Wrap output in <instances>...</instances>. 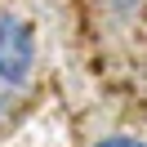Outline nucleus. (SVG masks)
<instances>
[{
  "label": "nucleus",
  "mask_w": 147,
  "mask_h": 147,
  "mask_svg": "<svg viewBox=\"0 0 147 147\" xmlns=\"http://www.w3.org/2000/svg\"><path fill=\"white\" fill-rule=\"evenodd\" d=\"M36 63V31L13 13H0V80L22 85Z\"/></svg>",
  "instance_id": "nucleus-1"
},
{
  "label": "nucleus",
  "mask_w": 147,
  "mask_h": 147,
  "mask_svg": "<svg viewBox=\"0 0 147 147\" xmlns=\"http://www.w3.org/2000/svg\"><path fill=\"white\" fill-rule=\"evenodd\" d=\"M94 147H147V143H138V138H129V134H107V138H98Z\"/></svg>",
  "instance_id": "nucleus-2"
},
{
  "label": "nucleus",
  "mask_w": 147,
  "mask_h": 147,
  "mask_svg": "<svg viewBox=\"0 0 147 147\" xmlns=\"http://www.w3.org/2000/svg\"><path fill=\"white\" fill-rule=\"evenodd\" d=\"M111 5H116V13H134L143 0H111Z\"/></svg>",
  "instance_id": "nucleus-3"
}]
</instances>
